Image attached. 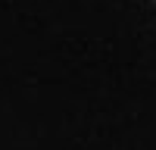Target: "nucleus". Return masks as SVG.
I'll return each instance as SVG.
<instances>
[{
	"label": "nucleus",
	"instance_id": "1",
	"mask_svg": "<svg viewBox=\"0 0 156 150\" xmlns=\"http://www.w3.org/2000/svg\"><path fill=\"white\" fill-rule=\"evenodd\" d=\"M153 3H156V0H153Z\"/></svg>",
	"mask_w": 156,
	"mask_h": 150
}]
</instances>
